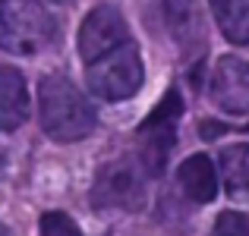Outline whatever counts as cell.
I'll return each instance as SVG.
<instances>
[{"instance_id": "1", "label": "cell", "mask_w": 249, "mask_h": 236, "mask_svg": "<svg viewBox=\"0 0 249 236\" xmlns=\"http://www.w3.org/2000/svg\"><path fill=\"white\" fill-rule=\"evenodd\" d=\"M41 129L54 142H79L95 129V107L67 76H44L38 85Z\"/></svg>"}, {"instance_id": "2", "label": "cell", "mask_w": 249, "mask_h": 236, "mask_svg": "<svg viewBox=\"0 0 249 236\" xmlns=\"http://www.w3.org/2000/svg\"><path fill=\"white\" fill-rule=\"evenodd\" d=\"M57 41V22L38 0H0V48L35 57Z\"/></svg>"}, {"instance_id": "3", "label": "cell", "mask_w": 249, "mask_h": 236, "mask_svg": "<svg viewBox=\"0 0 249 236\" xmlns=\"http://www.w3.org/2000/svg\"><path fill=\"white\" fill-rule=\"evenodd\" d=\"M91 95L101 101H126L142 88V60H139V48L133 41L120 44V48L107 51L104 57L89 63L85 73Z\"/></svg>"}, {"instance_id": "4", "label": "cell", "mask_w": 249, "mask_h": 236, "mask_svg": "<svg viewBox=\"0 0 249 236\" xmlns=\"http://www.w3.org/2000/svg\"><path fill=\"white\" fill-rule=\"evenodd\" d=\"M183 117V98L180 88H167V95L161 98V104L142 120L139 126V164L148 176H158L167 164V154L177 142V120Z\"/></svg>"}, {"instance_id": "5", "label": "cell", "mask_w": 249, "mask_h": 236, "mask_svg": "<svg viewBox=\"0 0 249 236\" xmlns=\"http://www.w3.org/2000/svg\"><path fill=\"white\" fill-rule=\"evenodd\" d=\"M145 170L129 157L110 161L101 167L91 186V205L95 208H120V211H139L145 205Z\"/></svg>"}, {"instance_id": "6", "label": "cell", "mask_w": 249, "mask_h": 236, "mask_svg": "<svg viewBox=\"0 0 249 236\" xmlns=\"http://www.w3.org/2000/svg\"><path fill=\"white\" fill-rule=\"evenodd\" d=\"M126 22H123L120 10L117 6H95V10L89 13V16L82 19L79 25V54L85 57V63L98 60V57H104L107 51L120 48V44H126Z\"/></svg>"}, {"instance_id": "7", "label": "cell", "mask_w": 249, "mask_h": 236, "mask_svg": "<svg viewBox=\"0 0 249 236\" xmlns=\"http://www.w3.org/2000/svg\"><path fill=\"white\" fill-rule=\"evenodd\" d=\"M212 98L227 114H249V60L221 57L212 76Z\"/></svg>"}, {"instance_id": "8", "label": "cell", "mask_w": 249, "mask_h": 236, "mask_svg": "<svg viewBox=\"0 0 249 236\" xmlns=\"http://www.w3.org/2000/svg\"><path fill=\"white\" fill-rule=\"evenodd\" d=\"M29 120V88L19 69L0 67V133H13Z\"/></svg>"}, {"instance_id": "9", "label": "cell", "mask_w": 249, "mask_h": 236, "mask_svg": "<svg viewBox=\"0 0 249 236\" xmlns=\"http://www.w3.org/2000/svg\"><path fill=\"white\" fill-rule=\"evenodd\" d=\"M177 180H180V189L189 195L193 202H212L214 192H218V170H214L212 157L208 154H193L186 157V161L180 164V173H177Z\"/></svg>"}, {"instance_id": "10", "label": "cell", "mask_w": 249, "mask_h": 236, "mask_svg": "<svg viewBox=\"0 0 249 236\" xmlns=\"http://www.w3.org/2000/svg\"><path fill=\"white\" fill-rule=\"evenodd\" d=\"M164 16L174 38L183 48L202 44V6L199 0H164Z\"/></svg>"}, {"instance_id": "11", "label": "cell", "mask_w": 249, "mask_h": 236, "mask_svg": "<svg viewBox=\"0 0 249 236\" xmlns=\"http://www.w3.org/2000/svg\"><path fill=\"white\" fill-rule=\"evenodd\" d=\"M221 176H224V189L231 199L249 202V145H231L221 152Z\"/></svg>"}, {"instance_id": "12", "label": "cell", "mask_w": 249, "mask_h": 236, "mask_svg": "<svg viewBox=\"0 0 249 236\" xmlns=\"http://www.w3.org/2000/svg\"><path fill=\"white\" fill-rule=\"evenodd\" d=\"M221 35L231 44H249V0H208Z\"/></svg>"}, {"instance_id": "13", "label": "cell", "mask_w": 249, "mask_h": 236, "mask_svg": "<svg viewBox=\"0 0 249 236\" xmlns=\"http://www.w3.org/2000/svg\"><path fill=\"white\" fill-rule=\"evenodd\" d=\"M41 236H82L76 220L63 211H48L41 218Z\"/></svg>"}, {"instance_id": "14", "label": "cell", "mask_w": 249, "mask_h": 236, "mask_svg": "<svg viewBox=\"0 0 249 236\" xmlns=\"http://www.w3.org/2000/svg\"><path fill=\"white\" fill-rule=\"evenodd\" d=\"M214 236H249V214L246 211H224L214 220Z\"/></svg>"}, {"instance_id": "15", "label": "cell", "mask_w": 249, "mask_h": 236, "mask_svg": "<svg viewBox=\"0 0 249 236\" xmlns=\"http://www.w3.org/2000/svg\"><path fill=\"white\" fill-rule=\"evenodd\" d=\"M221 133H224V126H221V123H212V120H205L199 126V135H202V139H218Z\"/></svg>"}, {"instance_id": "16", "label": "cell", "mask_w": 249, "mask_h": 236, "mask_svg": "<svg viewBox=\"0 0 249 236\" xmlns=\"http://www.w3.org/2000/svg\"><path fill=\"white\" fill-rule=\"evenodd\" d=\"M3 170H6V161H3V154H0V176H3Z\"/></svg>"}, {"instance_id": "17", "label": "cell", "mask_w": 249, "mask_h": 236, "mask_svg": "<svg viewBox=\"0 0 249 236\" xmlns=\"http://www.w3.org/2000/svg\"><path fill=\"white\" fill-rule=\"evenodd\" d=\"M0 236H6V227L3 224H0Z\"/></svg>"}, {"instance_id": "18", "label": "cell", "mask_w": 249, "mask_h": 236, "mask_svg": "<svg viewBox=\"0 0 249 236\" xmlns=\"http://www.w3.org/2000/svg\"><path fill=\"white\" fill-rule=\"evenodd\" d=\"M54 3H70V0H54Z\"/></svg>"}]
</instances>
